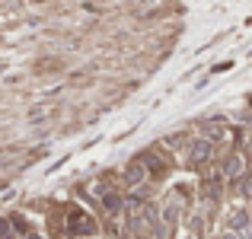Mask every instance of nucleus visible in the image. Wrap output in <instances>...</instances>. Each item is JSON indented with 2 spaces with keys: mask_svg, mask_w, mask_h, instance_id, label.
Instances as JSON below:
<instances>
[{
  "mask_svg": "<svg viewBox=\"0 0 252 239\" xmlns=\"http://www.w3.org/2000/svg\"><path fill=\"white\" fill-rule=\"evenodd\" d=\"M208 153H211V147H208V144H198V147H195V159H204Z\"/></svg>",
  "mask_w": 252,
  "mask_h": 239,
  "instance_id": "nucleus-1",
  "label": "nucleus"
},
{
  "mask_svg": "<svg viewBox=\"0 0 252 239\" xmlns=\"http://www.w3.org/2000/svg\"><path fill=\"white\" fill-rule=\"evenodd\" d=\"M128 182H141V166H134V169H128Z\"/></svg>",
  "mask_w": 252,
  "mask_h": 239,
  "instance_id": "nucleus-2",
  "label": "nucleus"
}]
</instances>
